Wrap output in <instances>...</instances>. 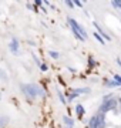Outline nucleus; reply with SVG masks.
I'll return each instance as SVG.
<instances>
[{"label": "nucleus", "instance_id": "obj_1", "mask_svg": "<svg viewBox=\"0 0 121 128\" xmlns=\"http://www.w3.org/2000/svg\"><path fill=\"white\" fill-rule=\"evenodd\" d=\"M22 91H23L30 100L36 98L37 96H44V91H43L38 86H36V84H23V86H22Z\"/></svg>", "mask_w": 121, "mask_h": 128}, {"label": "nucleus", "instance_id": "obj_2", "mask_svg": "<svg viewBox=\"0 0 121 128\" xmlns=\"http://www.w3.org/2000/svg\"><path fill=\"white\" fill-rule=\"evenodd\" d=\"M68 24H70L71 30H73V33H74L76 38H78L80 41H84L86 38H87V33H86V30H84V27H81L77 22H76L74 18L68 17Z\"/></svg>", "mask_w": 121, "mask_h": 128}, {"label": "nucleus", "instance_id": "obj_3", "mask_svg": "<svg viewBox=\"0 0 121 128\" xmlns=\"http://www.w3.org/2000/svg\"><path fill=\"white\" fill-rule=\"evenodd\" d=\"M117 110V101L114 98H106L102 101V104L100 105V112L106 114L108 111H116Z\"/></svg>", "mask_w": 121, "mask_h": 128}, {"label": "nucleus", "instance_id": "obj_4", "mask_svg": "<svg viewBox=\"0 0 121 128\" xmlns=\"http://www.w3.org/2000/svg\"><path fill=\"white\" fill-rule=\"evenodd\" d=\"M106 114H102V112H98L97 115H96V118H97V128H106V117H104Z\"/></svg>", "mask_w": 121, "mask_h": 128}, {"label": "nucleus", "instance_id": "obj_5", "mask_svg": "<svg viewBox=\"0 0 121 128\" xmlns=\"http://www.w3.org/2000/svg\"><path fill=\"white\" fill-rule=\"evenodd\" d=\"M9 47H10V51H12L13 54H17V53H19V41H17V38H12Z\"/></svg>", "mask_w": 121, "mask_h": 128}, {"label": "nucleus", "instance_id": "obj_6", "mask_svg": "<svg viewBox=\"0 0 121 128\" xmlns=\"http://www.w3.org/2000/svg\"><path fill=\"white\" fill-rule=\"evenodd\" d=\"M93 24H94V27L97 28V33H98V34H100V36L102 37V38H104V40H108V41L111 40V37H110V36L107 34V33H104V32L101 30V28H100V26H98V23H97V22H93Z\"/></svg>", "mask_w": 121, "mask_h": 128}, {"label": "nucleus", "instance_id": "obj_7", "mask_svg": "<svg viewBox=\"0 0 121 128\" xmlns=\"http://www.w3.org/2000/svg\"><path fill=\"white\" fill-rule=\"evenodd\" d=\"M76 112H77L78 117H83L84 112H86V111H84V107L81 104H77V105H76Z\"/></svg>", "mask_w": 121, "mask_h": 128}, {"label": "nucleus", "instance_id": "obj_8", "mask_svg": "<svg viewBox=\"0 0 121 128\" xmlns=\"http://www.w3.org/2000/svg\"><path fill=\"white\" fill-rule=\"evenodd\" d=\"M88 128H97V118H96V115L91 117V120L88 122Z\"/></svg>", "mask_w": 121, "mask_h": 128}, {"label": "nucleus", "instance_id": "obj_9", "mask_svg": "<svg viewBox=\"0 0 121 128\" xmlns=\"http://www.w3.org/2000/svg\"><path fill=\"white\" fill-rule=\"evenodd\" d=\"M74 92H77V94H87V92H90V88H77V90H74Z\"/></svg>", "mask_w": 121, "mask_h": 128}, {"label": "nucleus", "instance_id": "obj_10", "mask_svg": "<svg viewBox=\"0 0 121 128\" xmlns=\"http://www.w3.org/2000/svg\"><path fill=\"white\" fill-rule=\"evenodd\" d=\"M93 34H94V37H96V38H97V40L100 41V44H106V40H104V38H102V37L100 36V34H98L97 32H96V33H93Z\"/></svg>", "mask_w": 121, "mask_h": 128}, {"label": "nucleus", "instance_id": "obj_11", "mask_svg": "<svg viewBox=\"0 0 121 128\" xmlns=\"http://www.w3.org/2000/svg\"><path fill=\"white\" fill-rule=\"evenodd\" d=\"M63 121H64V124H67L68 127H71V125L74 124V121H73V120H71L70 117H64V118H63Z\"/></svg>", "mask_w": 121, "mask_h": 128}, {"label": "nucleus", "instance_id": "obj_12", "mask_svg": "<svg viewBox=\"0 0 121 128\" xmlns=\"http://www.w3.org/2000/svg\"><path fill=\"white\" fill-rule=\"evenodd\" d=\"M111 4L114 6V7L121 10V0H114V2H111Z\"/></svg>", "mask_w": 121, "mask_h": 128}, {"label": "nucleus", "instance_id": "obj_13", "mask_svg": "<svg viewBox=\"0 0 121 128\" xmlns=\"http://www.w3.org/2000/svg\"><path fill=\"white\" fill-rule=\"evenodd\" d=\"M107 86H108V87H120V84H117L114 80H111V81H107Z\"/></svg>", "mask_w": 121, "mask_h": 128}, {"label": "nucleus", "instance_id": "obj_14", "mask_svg": "<svg viewBox=\"0 0 121 128\" xmlns=\"http://www.w3.org/2000/svg\"><path fill=\"white\" fill-rule=\"evenodd\" d=\"M7 121H9V118H7V117H2V118H0V127L6 125V122H7Z\"/></svg>", "mask_w": 121, "mask_h": 128}, {"label": "nucleus", "instance_id": "obj_15", "mask_svg": "<svg viewBox=\"0 0 121 128\" xmlns=\"http://www.w3.org/2000/svg\"><path fill=\"white\" fill-rule=\"evenodd\" d=\"M114 81H116L117 84H120V87H121V76L116 74V76H114Z\"/></svg>", "mask_w": 121, "mask_h": 128}, {"label": "nucleus", "instance_id": "obj_16", "mask_svg": "<svg viewBox=\"0 0 121 128\" xmlns=\"http://www.w3.org/2000/svg\"><path fill=\"white\" fill-rule=\"evenodd\" d=\"M76 97H78V94H77V92H74V91H73V92H71V94H70V96H68V101H73V100H74V98H76Z\"/></svg>", "mask_w": 121, "mask_h": 128}, {"label": "nucleus", "instance_id": "obj_17", "mask_svg": "<svg viewBox=\"0 0 121 128\" xmlns=\"http://www.w3.org/2000/svg\"><path fill=\"white\" fill-rule=\"evenodd\" d=\"M50 56L53 58H58V53H57V51H50Z\"/></svg>", "mask_w": 121, "mask_h": 128}, {"label": "nucleus", "instance_id": "obj_18", "mask_svg": "<svg viewBox=\"0 0 121 128\" xmlns=\"http://www.w3.org/2000/svg\"><path fill=\"white\" fill-rule=\"evenodd\" d=\"M0 78H2V80H6V78H7V76H6V73L3 70H0Z\"/></svg>", "mask_w": 121, "mask_h": 128}, {"label": "nucleus", "instance_id": "obj_19", "mask_svg": "<svg viewBox=\"0 0 121 128\" xmlns=\"http://www.w3.org/2000/svg\"><path fill=\"white\" fill-rule=\"evenodd\" d=\"M88 63H90V67H91V68L96 66V61L93 60V57H90V58H88Z\"/></svg>", "mask_w": 121, "mask_h": 128}, {"label": "nucleus", "instance_id": "obj_20", "mask_svg": "<svg viewBox=\"0 0 121 128\" xmlns=\"http://www.w3.org/2000/svg\"><path fill=\"white\" fill-rule=\"evenodd\" d=\"M66 4L68 6V7H71V9L74 7V3H73V2H70V0H67V2H66Z\"/></svg>", "mask_w": 121, "mask_h": 128}, {"label": "nucleus", "instance_id": "obj_21", "mask_svg": "<svg viewBox=\"0 0 121 128\" xmlns=\"http://www.w3.org/2000/svg\"><path fill=\"white\" fill-rule=\"evenodd\" d=\"M58 97H60V100H61V102H63V104H66V102H67V101L64 100V97H63V94H61V92H58Z\"/></svg>", "mask_w": 121, "mask_h": 128}, {"label": "nucleus", "instance_id": "obj_22", "mask_svg": "<svg viewBox=\"0 0 121 128\" xmlns=\"http://www.w3.org/2000/svg\"><path fill=\"white\" fill-rule=\"evenodd\" d=\"M40 70H42V71H46L47 66H46V64H40Z\"/></svg>", "mask_w": 121, "mask_h": 128}, {"label": "nucleus", "instance_id": "obj_23", "mask_svg": "<svg viewBox=\"0 0 121 128\" xmlns=\"http://www.w3.org/2000/svg\"><path fill=\"white\" fill-rule=\"evenodd\" d=\"M74 4H76V6H78V7H81V6H83V3H81V2H76Z\"/></svg>", "mask_w": 121, "mask_h": 128}, {"label": "nucleus", "instance_id": "obj_24", "mask_svg": "<svg viewBox=\"0 0 121 128\" xmlns=\"http://www.w3.org/2000/svg\"><path fill=\"white\" fill-rule=\"evenodd\" d=\"M36 4L40 6V4H43V2H42V0H36Z\"/></svg>", "mask_w": 121, "mask_h": 128}, {"label": "nucleus", "instance_id": "obj_25", "mask_svg": "<svg viewBox=\"0 0 121 128\" xmlns=\"http://www.w3.org/2000/svg\"><path fill=\"white\" fill-rule=\"evenodd\" d=\"M117 63H118V66L121 67V60H120V58H117Z\"/></svg>", "mask_w": 121, "mask_h": 128}, {"label": "nucleus", "instance_id": "obj_26", "mask_svg": "<svg viewBox=\"0 0 121 128\" xmlns=\"http://www.w3.org/2000/svg\"><path fill=\"white\" fill-rule=\"evenodd\" d=\"M118 104H120V110H121V98L118 100Z\"/></svg>", "mask_w": 121, "mask_h": 128}, {"label": "nucleus", "instance_id": "obj_27", "mask_svg": "<svg viewBox=\"0 0 121 128\" xmlns=\"http://www.w3.org/2000/svg\"><path fill=\"white\" fill-rule=\"evenodd\" d=\"M0 100H2V92H0Z\"/></svg>", "mask_w": 121, "mask_h": 128}]
</instances>
